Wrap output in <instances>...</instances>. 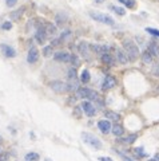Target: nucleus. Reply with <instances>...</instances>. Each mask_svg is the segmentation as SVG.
I'll list each match as a JSON object with an SVG mask.
<instances>
[{
	"instance_id": "c03bdc74",
	"label": "nucleus",
	"mask_w": 159,
	"mask_h": 161,
	"mask_svg": "<svg viewBox=\"0 0 159 161\" xmlns=\"http://www.w3.org/2000/svg\"><path fill=\"white\" fill-rule=\"evenodd\" d=\"M0 142H1V137H0Z\"/></svg>"
},
{
	"instance_id": "b1692460",
	"label": "nucleus",
	"mask_w": 159,
	"mask_h": 161,
	"mask_svg": "<svg viewBox=\"0 0 159 161\" xmlns=\"http://www.w3.org/2000/svg\"><path fill=\"white\" fill-rule=\"evenodd\" d=\"M24 160L26 161H38L39 160V154L38 153H27L26 154V157H24Z\"/></svg>"
},
{
	"instance_id": "72a5a7b5",
	"label": "nucleus",
	"mask_w": 159,
	"mask_h": 161,
	"mask_svg": "<svg viewBox=\"0 0 159 161\" xmlns=\"http://www.w3.org/2000/svg\"><path fill=\"white\" fill-rule=\"evenodd\" d=\"M71 63H72L75 67H78V66H79V63H80V61H79V58L75 55V54H74V55H72V58H71Z\"/></svg>"
},
{
	"instance_id": "4c0bfd02",
	"label": "nucleus",
	"mask_w": 159,
	"mask_h": 161,
	"mask_svg": "<svg viewBox=\"0 0 159 161\" xmlns=\"http://www.w3.org/2000/svg\"><path fill=\"white\" fill-rule=\"evenodd\" d=\"M8 158V153H3V154H0V161H6Z\"/></svg>"
},
{
	"instance_id": "cd10ccee",
	"label": "nucleus",
	"mask_w": 159,
	"mask_h": 161,
	"mask_svg": "<svg viewBox=\"0 0 159 161\" xmlns=\"http://www.w3.org/2000/svg\"><path fill=\"white\" fill-rule=\"evenodd\" d=\"M136 138H138V134H130V136H127L126 138H123V142L124 144H132Z\"/></svg>"
},
{
	"instance_id": "bb28decb",
	"label": "nucleus",
	"mask_w": 159,
	"mask_h": 161,
	"mask_svg": "<svg viewBox=\"0 0 159 161\" xmlns=\"http://www.w3.org/2000/svg\"><path fill=\"white\" fill-rule=\"evenodd\" d=\"M110 10H112L115 13H118V15H120V16H123V15H126V11L123 10V8H120V7H115V5H110Z\"/></svg>"
},
{
	"instance_id": "0eeeda50",
	"label": "nucleus",
	"mask_w": 159,
	"mask_h": 161,
	"mask_svg": "<svg viewBox=\"0 0 159 161\" xmlns=\"http://www.w3.org/2000/svg\"><path fill=\"white\" fill-rule=\"evenodd\" d=\"M114 86H116V79L112 77V75H107V77L104 78V80H103V83H102V89L103 90H110V89H112Z\"/></svg>"
},
{
	"instance_id": "423d86ee",
	"label": "nucleus",
	"mask_w": 159,
	"mask_h": 161,
	"mask_svg": "<svg viewBox=\"0 0 159 161\" xmlns=\"http://www.w3.org/2000/svg\"><path fill=\"white\" fill-rule=\"evenodd\" d=\"M82 109H83V112L86 113L88 117H94L95 114H96V109H95V106L91 103V102H88V101H83L82 102Z\"/></svg>"
},
{
	"instance_id": "37998d69",
	"label": "nucleus",
	"mask_w": 159,
	"mask_h": 161,
	"mask_svg": "<svg viewBox=\"0 0 159 161\" xmlns=\"http://www.w3.org/2000/svg\"><path fill=\"white\" fill-rule=\"evenodd\" d=\"M44 161H51V160H50V158H46V160H44Z\"/></svg>"
},
{
	"instance_id": "393cba45",
	"label": "nucleus",
	"mask_w": 159,
	"mask_h": 161,
	"mask_svg": "<svg viewBox=\"0 0 159 161\" xmlns=\"http://www.w3.org/2000/svg\"><path fill=\"white\" fill-rule=\"evenodd\" d=\"M118 1L124 4L127 8H134L135 5H136V1H135V0H118Z\"/></svg>"
},
{
	"instance_id": "f704fd0d",
	"label": "nucleus",
	"mask_w": 159,
	"mask_h": 161,
	"mask_svg": "<svg viewBox=\"0 0 159 161\" xmlns=\"http://www.w3.org/2000/svg\"><path fill=\"white\" fill-rule=\"evenodd\" d=\"M1 28L3 30H11L12 28V23L11 21H4V23L1 24Z\"/></svg>"
},
{
	"instance_id": "dca6fc26",
	"label": "nucleus",
	"mask_w": 159,
	"mask_h": 161,
	"mask_svg": "<svg viewBox=\"0 0 159 161\" xmlns=\"http://www.w3.org/2000/svg\"><path fill=\"white\" fill-rule=\"evenodd\" d=\"M43 30L47 35H55L56 34V27L52 23H44L43 24Z\"/></svg>"
},
{
	"instance_id": "6e6552de",
	"label": "nucleus",
	"mask_w": 159,
	"mask_h": 161,
	"mask_svg": "<svg viewBox=\"0 0 159 161\" xmlns=\"http://www.w3.org/2000/svg\"><path fill=\"white\" fill-rule=\"evenodd\" d=\"M98 128H99V130L102 131L103 134H107L111 131V129H112V126H111L110 121L107 120H100L99 122H98Z\"/></svg>"
},
{
	"instance_id": "39448f33",
	"label": "nucleus",
	"mask_w": 159,
	"mask_h": 161,
	"mask_svg": "<svg viewBox=\"0 0 159 161\" xmlns=\"http://www.w3.org/2000/svg\"><path fill=\"white\" fill-rule=\"evenodd\" d=\"M51 89L54 91H56V93L62 94V93H66V91H68V85L64 82H62V80H54V82H51Z\"/></svg>"
},
{
	"instance_id": "f3484780",
	"label": "nucleus",
	"mask_w": 159,
	"mask_h": 161,
	"mask_svg": "<svg viewBox=\"0 0 159 161\" xmlns=\"http://www.w3.org/2000/svg\"><path fill=\"white\" fill-rule=\"evenodd\" d=\"M102 62L104 64H108V66H114V64H115V58H114V56L108 52V54L102 55Z\"/></svg>"
},
{
	"instance_id": "79ce46f5",
	"label": "nucleus",
	"mask_w": 159,
	"mask_h": 161,
	"mask_svg": "<svg viewBox=\"0 0 159 161\" xmlns=\"http://www.w3.org/2000/svg\"><path fill=\"white\" fill-rule=\"evenodd\" d=\"M148 161H158V160H156V158L154 157V158H151V160H148Z\"/></svg>"
},
{
	"instance_id": "5701e85b",
	"label": "nucleus",
	"mask_w": 159,
	"mask_h": 161,
	"mask_svg": "<svg viewBox=\"0 0 159 161\" xmlns=\"http://www.w3.org/2000/svg\"><path fill=\"white\" fill-rule=\"evenodd\" d=\"M90 79H91V77H90V71L84 69L83 71H82V74H80V82L82 83H88Z\"/></svg>"
},
{
	"instance_id": "9d476101",
	"label": "nucleus",
	"mask_w": 159,
	"mask_h": 161,
	"mask_svg": "<svg viewBox=\"0 0 159 161\" xmlns=\"http://www.w3.org/2000/svg\"><path fill=\"white\" fill-rule=\"evenodd\" d=\"M54 58H55V61H59V62H71L72 55L68 54L67 51H59V52H56L54 55Z\"/></svg>"
},
{
	"instance_id": "58836bf2",
	"label": "nucleus",
	"mask_w": 159,
	"mask_h": 161,
	"mask_svg": "<svg viewBox=\"0 0 159 161\" xmlns=\"http://www.w3.org/2000/svg\"><path fill=\"white\" fill-rule=\"evenodd\" d=\"M98 160L99 161H112V158H110V157H99Z\"/></svg>"
},
{
	"instance_id": "f03ea898",
	"label": "nucleus",
	"mask_w": 159,
	"mask_h": 161,
	"mask_svg": "<svg viewBox=\"0 0 159 161\" xmlns=\"http://www.w3.org/2000/svg\"><path fill=\"white\" fill-rule=\"evenodd\" d=\"M76 98H86V99H91V101H98L99 99V94L95 90H91V89H79L76 91Z\"/></svg>"
},
{
	"instance_id": "aec40b11",
	"label": "nucleus",
	"mask_w": 159,
	"mask_h": 161,
	"mask_svg": "<svg viewBox=\"0 0 159 161\" xmlns=\"http://www.w3.org/2000/svg\"><path fill=\"white\" fill-rule=\"evenodd\" d=\"M142 61L144 64H150L151 62H152V55H151V52L148 50H146L142 54Z\"/></svg>"
},
{
	"instance_id": "a878e982",
	"label": "nucleus",
	"mask_w": 159,
	"mask_h": 161,
	"mask_svg": "<svg viewBox=\"0 0 159 161\" xmlns=\"http://www.w3.org/2000/svg\"><path fill=\"white\" fill-rule=\"evenodd\" d=\"M68 79L70 80H78V75H76V70L74 67H71L68 70Z\"/></svg>"
},
{
	"instance_id": "c85d7f7f",
	"label": "nucleus",
	"mask_w": 159,
	"mask_h": 161,
	"mask_svg": "<svg viewBox=\"0 0 159 161\" xmlns=\"http://www.w3.org/2000/svg\"><path fill=\"white\" fill-rule=\"evenodd\" d=\"M71 35H72V34H71L70 30H66V31H63V34H62V36H60V39H62V42H64V40L70 39Z\"/></svg>"
},
{
	"instance_id": "ddd939ff",
	"label": "nucleus",
	"mask_w": 159,
	"mask_h": 161,
	"mask_svg": "<svg viewBox=\"0 0 159 161\" xmlns=\"http://www.w3.org/2000/svg\"><path fill=\"white\" fill-rule=\"evenodd\" d=\"M79 52L82 54V56H84L86 59H90V46L87 42H80L79 43Z\"/></svg>"
},
{
	"instance_id": "f8f14e48",
	"label": "nucleus",
	"mask_w": 159,
	"mask_h": 161,
	"mask_svg": "<svg viewBox=\"0 0 159 161\" xmlns=\"http://www.w3.org/2000/svg\"><path fill=\"white\" fill-rule=\"evenodd\" d=\"M115 54H116V59H118L119 62H120L122 64H126L127 62L130 61L128 59V55H127V52L124 50H122V48H116L115 50Z\"/></svg>"
},
{
	"instance_id": "4be33fe9",
	"label": "nucleus",
	"mask_w": 159,
	"mask_h": 161,
	"mask_svg": "<svg viewBox=\"0 0 159 161\" xmlns=\"http://www.w3.org/2000/svg\"><path fill=\"white\" fill-rule=\"evenodd\" d=\"M104 117L108 118V120H112V121L120 120V115H119L118 113H115V112H111V110H107V112L104 113Z\"/></svg>"
},
{
	"instance_id": "2eb2a0df",
	"label": "nucleus",
	"mask_w": 159,
	"mask_h": 161,
	"mask_svg": "<svg viewBox=\"0 0 159 161\" xmlns=\"http://www.w3.org/2000/svg\"><path fill=\"white\" fill-rule=\"evenodd\" d=\"M46 38H47V34L43 30V24H40V26L38 27V30H36V40L42 44V43L46 42Z\"/></svg>"
},
{
	"instance_id": "a19ab883",
	"label": "nucleus",
	"mask_w": 159,
	"mask_h": 161,
	"mask_svg": "<svg viewBox=\"0 0 159 161\" xmlns=\"http://www.w3.org/2000/svg\"><path fill=\"white\" fill-rule=\"evenodd\" d=\"M95 1H96V3H99V4H100V3H103V1H104V0H95Z\"/></svg>"
},
{
	"instance_id": "7c9ffc66",
	"label": "nucleus",
	"mask_w": 159,
	"mask_h": 161,
	"mask_svg": "<svg viewBox=\"0 0 159 161\" xmlns=\"http://www.w3.org/2000/svg\"><path fill=\"white\" fill-rule=\"evenodd\" d=\"M82 106H75L74 107V115H75L76 118H80L82 117Z\"/></svg>"
},
{
	"instance_id": "f257e3e1",
	"label": "nucleus",
	"mask_w": 159,
	"mask_h": 161,
	"mask_svg": "<svg viewBox=\"0 0 159 161\" xmlns=\"http://www.w3.org/2000/svg\"><path fill=\"white\" fill-rule=\"evenodd\" d=\"M123 47H124V51L127 52L128 55V59L131 62H134L135 59L138 58V54H139V47L135 44L132 40H124L123 42Z\"/></svg>"
},
{
	"instance_id": "e433bc0d",
	"label": "nucleus",
	"mask_w": 159,
	"mask_h": 161,
	"mask_svg": "<svg viewBox=\"0 0 159 161\" xmlns=\"http://www.w3.org/2000/svg\"><path fill=\"white\" fill-rule=\"evenodd\" d=\"M16 3H18V0H6V4L8 5V7H14Z\"/></svg>"
},
{
	"instance_id": "ea45409f",
	"label": "nucleus",
	"mask_w": 159,
	"mask_h": 161,
	"mask_svg": "<svg viewBox=\"0 0 159 161\" xmlns=\"http://www.w3.org/2000/svg\"><path fill=\"white\" fill-rule=\"evenodd\" d=\"M120 156H122V157H123V160H124V161H132V160H130L128 157H126V156H124V154H122V153H120Z\"/></svg>"
},
{
	"instance_id": "1a4fd4ad",
	"label": "nucleus",
	"mask_w": 159,
	"mask_h": 161,
	"mask_svg": "<svg viewBox=\"0 0 159 161\" xmlns=\"http://www.w3.org/2000/svg\"><path fill=\"white\" fill-rule=\"evenodd\" d=\"M91 50L94 51L95 54H98V55H104V54H108V51H110V47L108 46H104V44H92L91 46Z\"/></svg>"
},
{
	"instance_id": "a211bd4d",
	"label": "nucleus",
	"mask_w": 159,
	"mask_h": 161,
	"mask_svg": "<svg viewBox=\"0 0 159 161\" xmlns=\"http://www.w3.org/2000/svg\"><path fill=\"white\" fill-rule=\"evenodd\" d=\"M148 51L151 52V55L154 56H159V44L155 42H150V44H148Z\"/></svg>"
},
{
	"instance_id": "412c9836",
	"label": "nucleus",
	"mask_w": 159,
	"mask_h": 161,
	"mask_svg": "<svg viewBox=\"0 0 159 161\" xmlns=\"http://www.w3.org/2000/svg\"><path fill=\"white\" fill-rule=\"evenodd\" d=\"M111 131H112V134L115 137H120L122 134L124 133V129H123V126H120V125H114Z\"/></svg>"
},
{
	"instance_id": "20e7f679",
	"label": "nucleus",
	"mask_w": 159,
	"mask_h": 161,
	"mask_svg": "<svg viewBox=\"0 0 159 161\" xmlns=\"http://www.w3.org/2000/svg\"><path fill=\"white\" fill-rule=\"evenodd\" d=\"M90 16H91L94 20L108 24V26H114V24H115V20H114L110 15H104V13H99V12H90Z\"/></svg>"
},
{
	"instance_id": "4468645a",
	"label": "nucleus",
	"mask_w": 159,
	"mask_h": 161,
	"mask_svg": "<svg viewBox=\"0 0 159 161\" xmlns=\"http://www.w3.org/2000/svg\"><path fill=\"white\" fill-rule=\"evenodd\" d=\"M0 48L3 51V54L7 56V58H15L16 56V51L12 47H9L8 44H0Z\"/></svg>"
},
{
	"instance_id": "a18cd8bd",
	"label": "nucleus",
	"mask_w": 159,
	"mask_h": 161,
	"mask_svg": "<svg viewBox=\"0 0 159 161\" xmlns=\"http://www.w3.org/2000/svg\"><path fill=\"white\" fill-rule=\"evenodd\" d=\"M0 153H1V149H0Z\"/></svg>"
},
{
	"instance_id": "c9c22d12",
	"label": "nucleus",
	"mask_w": 159,
	"mask_h": 161,
	"mask_svg": "<svg viewBox=\"0 0 159 161\" xmlns=\"http://www.w3.org/2000/svg\"><path fill=\"white\" fill-rule=\"evenodd\" d=\"M152 74L155 77H159V64H154V69H152Z\"/></svg>"
},
{
	"instance_id": "6ab92c4d",
	"label": "nucleus",
	"mask_w": 159,
	"mask_h": 161,
	"mask_svg": "<svg viewBox=\"0 0 159 161\" xmlns=\"http://www.w3.org/2000/svg\"><path fill=\"white\" fill-rule=\"evenodd\" d=\"M24 10H26L24 7H20L19 10H16V11H12V12H11V15H9V18H11V20H18V19H19L20 16L23 15V12H24Z\"/></svg>"
},
{
	"instance_id": "c756f323",
	"label": "nucleus",
	"mask_w": 159,
	"mask_h": 161,
	"mask_svg": "<svg viewBox=\"0 0 159 161\" xmlns=\"http://www.w3.org/2000/svg\"><path fill=\"white\" fill-rule=\"evenodd\" d=\"M134 153L136 157H146V153L143 152V148H136V149H134Z\"/></svg>"
},
{
	"instance_id": "49530a36",
	"label": "nucleus",
	"mask_w": 159,
	"mask_h": 161,
	"mask_svg": "<svg viewBox=\"0 0 159 161\" xmlns=\"http://www.w3.org/2000/svg\"><path fill=\"white\" fill-rule=\"evenodd\" d=\"M156 1H159V0H156Z\"/></svg>"
},
{
	"instance_id": "7ed1b4c3",
	"label": "nucleus",
	"mask_w": 159,
	"mask_h": 161,
	"mask_svg": "<svg viewBox=\"0 0 159 161\" xmlns=\"http://www.w3.org/2000/svg\"><path fill=\"white\" fill-rule=\"evenodd\" d=\"M82 138H83V141L86 142V144H88L91 148H95V149H100V148H102L100 140L98 138V137H95L94 134L83 131V133H82Z\"/></svg>"
},
{
	"instance_id": "473e14b6",
	"label": "nucleus",
	"mask_w": 159,
	"mask_h": 161,
	"mask_svg": "<svg viewBox=\"0 0 159 161\" xmlns=\"http://www.w3.org/2000/svg\"><path fill=\"white\" fill-rule=\"evenodd\" d=\"M146 32H148V34H151V35H155V36H159V30H156V28L147 27V28H146Z\"/></svg>"
},
{
	"instance_id": "2f4dec72",
	"label": "nucleus",
	"mask_w": 159,
	"mask_h": 161,
	"mask_svg": "<svg viewBox=\"0 0 159 161\" xmlns=\"http://www.w3.org/2000/svg\"><path fill=\"white\" fill-rule=\"evenodd\" d=\"M51 54H52V46H47V47L43 48V55L44 56H47V58H48Z\"/></svg>"
},
{
	"instance_id": "9b49d317",
	"label": "nucleus",
	"mask_w": 159,
	"mask_h": 161,
	"mask_svg": "<svg viewBox=\"0 0 159 161\" xmlns=\"http://www.w3.org/2000/svg\"><path fill=\"white\" fill-rule=\"evenodd\" d=\"M38 59H39V51H38V48L32 47L30 51H28L27 62L32 64V63H36V62H38Z\"/></svg>"
}]
</instances>
